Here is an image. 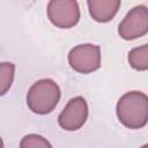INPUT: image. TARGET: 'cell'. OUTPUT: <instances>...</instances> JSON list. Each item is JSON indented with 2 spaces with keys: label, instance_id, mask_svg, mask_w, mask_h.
<instances>
[{
  "label": "cell",
  "instance_id": "3",
  "mask_svg": "<svg viewBox=\"0 0 148 148\" xmlns=\"http://www.w3.org/2000/svg\"><path fill=\"white\" fill-rule=\"evenodd\" d=\"M101 47L95 44H80L68 53V64L77 73L89 74L101 67Z\"/></svg>",
  "mask_w": 148,
  "mask_h": 148
},
{
  "label": "cell",
  "instance_id": "9",
  "mask_svg": "<svg viewBox=\"0 0 148 148\" xmlns=\"http://www.w3.org/2000/svg\"><path fill=\"white\" fill-rule=\"evenodd\" d=\"M15 65L13 62H0V96L7 94L13 84Z\"/></svg>",
  "mask_w": 148,
  "mask_h": 148
},
{
  "label": "cell",
  "instance_id": "5",
  "mask_svg": "<svg viewBox=\"0 0 148 148\" xmlns=\"http://www.w3.org/2000/svg\"><path fill=\"white\" fill-rule=\"evenodd\" d=\"M148 32V9L145 5L133 7L118 27L119 36L125 40H133Z\"/></svg>",
  "mask_w": 148,
  "mask_h": 148
},
{
  "label": "cell",
  "instance_id": "2",
  "mask_svg": "<svg viewBox=\"0 0 148 148\" xmlns=\"http://www.w3.org/2000/svg\"><path fill=\"white\" fill-rule=\"evenodd\" d=\"M60 96V88L56 81L42 79L30 87L27 94V105L34 113L47 114L54 110Z\"/></svg>",
  "mask_w": 148,
  "mask_h": 148
},
{
  "label": "cell",
  "instance_id": "1",
  "mask_svg": "<svg viewBox=\"0 0 148 148\" xmlns=\"http://www.w3.org/2000/svg\"><path fill=\"white\" fill-rule=\"evenodd\" d=\"M118 120L130 130H140L148 123V97L141 91L125 92L116 106Z\"/></svg>",
  "mask_w": 148,
  "mask_h": 148
},
{
  "label": "cell",
  "instance_id": "11",
  "mask_svg": "<svg viewBox=\"0 0 148 148\" xmlns=\"http://www.w3.org/2000/svg\"><path fill=\"white\" fill-rule=\"evenodd\" d=\"M2 147H3V142H2V139L0 136V148H2Z\"/></svg>",
  "mask_w": 148,
  "mask_h": 148
},
{
  "label": "cell",
  "instance_id": "7",
  "mask_svg": "<svg viewBox=\"0 0 148 148\" xmlns=\"http://www.w3.org/2000/svg\"><path fill=\"white\" fill-rule=\"evenodd\" d=\"M87 3L91 18L99 23H106L117 15L121 0H87Z\"/></svg>",
  "mask_w": 148,
  "mask_h": 148
},
{
  "label": "cell",
  "instance_id": "8",
  "mask_svg": "<svg viewBox=\"0 0 148 148\" xmlns=\"http://www.w3.org/2000/svg\"><path fill=\"white\" fill-rule=\"evenodd\" d=\"M130 65L140 72L148 69V45L143 44L141 46L134 47L128 52Z\"/></svg>",
  "mask_w": 148,
  "mask_h": 148
},
{
  "label": "cell",
  "instance_id": "6",
  "mask_svg": "<svg viewBox=\"0 0 148 148\" xmlns=\"http://www.w3.org/2000/svg\"><path fill=\"white\" fill-rule=\"evenodd\" d=\"M88 103L82 96L69 99L58 117L59 126L65 131H77L87 121Z\"/></svg>",
  "mask_w": 148,
  "mask_h": 148
},
{
  "label": "cell",
  "instance_id": "10",
  "mask_svg": "<svg viewBox=\"0 0 148 148\" xmlns=\"http://www.w3.org/2000/svg\"><path fill=\"white\" fill-rule=\"evenodd\" d=\"M21 148H51L52 145L39 134H28L25 135L21 142Z\"/></svg>",
  "mask_w": 148,
  "mask_h": 148
},
{
  "label": "cell",
  "instance_id": "4",
  "mask_svg": "<svg viewBox=\"0 0 148 148\" xmlns=\"http://www.w3.org/2000/svg\"><path fill=\"white\" fill-rule=\"evenodd\" d=\"M46 13L51 23L60 29L73 28L81 17L76 0H50Z\"/></svg>",
  "mask_w": 148,
  "mask_h": 148
}]
</instances>
